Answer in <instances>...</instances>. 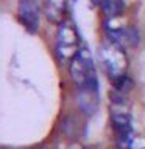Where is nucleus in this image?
Masks as SVG:
<instances>
[{"label": "nucleus", "instance_id": "20e7f679", "mask_svg": "<svg viewBox=\"0 0 145 149\" xmlns=\"http://www.w3.org/2000/svg\"><path fill=\"white\" fill-rule=\"evenodd\" d=\"M80 39L75 28L70 23L63 22L56 34V56L61 64H70L80 53Z\"/></svg>", "mask_w": 145, "mask_h": 149}, {"label": "nucleus", "instance_id": "6e6552de", "mask_svg": "<svg viewBox=\"0 0 145 149\" xmlns=\"http://www.w3.org/2000/svg\"><path fill=\"white\" fill-rule=\"evenodd\" d=\"M65 0H45V16L53 23H63V16L65 13Z\"/></svg>", "mask_w": 145, "mask_h": 149}, {"label": "nucleus", "instance_id": "423d86ee", "mask_svg": "<svg viewBox=\"0 0 145 149\" xmlns=\"http://www.w3.org/2000/svg\"><path fill=\"white\" fill-rule=\"evenodd\" d=\"M108 36L109 40L117 44L119 47H136L139 42V34L134 28H109L108 26Z\"/></svg>", "mask_w": 145, "mask_h": 149}, {"label": "nucleus", "instance_id": "7ed1b4c3", "mask_svg": "<svg viewBox=\"0 0 145 149\" xmlns=\"http://www.w3.org/2000/svg\"><path fill=\"white\" fill-rule=\"evenodd\" d=\"M100 58L103 62V67L106 68L112 82H117L120 78L126 76V54L122 47H119L114 42H105L100 48Z\"/></svg>", "mask_w": 145, "mask_h": 149}, {"label": "nucleus", "instance_id": "f257e3e1", "mask_svg": "<svg viewBox=\"0 0 145 149\" xmlns=\"http://www.w3.org/2000/svg\"><path fill=\"white\" fill-rule=\"evenodd\" d=\"M111 121L120 149H133V126L125 93H111Z\"/></svg>", "mask_w": 145, "mask_h": 149}, {"label": "nucleus", "instance_id": "39448f33", "mask_svg": "<svg viewBox=\"0 0 145 149\" xmlns=\"http://www.w3.org/2000/svg\"><path fill=\"white\" fill-rule=\"evenodd\" d=\"M19 20L28 33H36L39 28V5L36 0H19Z\"/></svg>", "mask_w": 145, "mask_h": 149}, {"label": "nucleus", "instance_id": "0eeeda50", "mask_svg": "<svg viewBox=\"0 0 145 149\" xmlns=\"http://www.w3.org/2000/svg\"><path fill=\"white\" fill-rule=\"evenodd\" d=\"M78 106L86 115H94L100 106L98 88H78L77 90Z\"/></svg>", "mask_w": 145, "mask_h": 149}, {"label": "nucleus", "instance_id": "1a4fd4ad", "mask_svg": "<svg viewBox=\"0 0 145 149\" xmlns=\"http://www.w3.org/2000/svg\"><path fill=\"white\" fill-rule=\"evenodd\" d=\"M98 5H100L101 11L105 13V16L109 19L122 16V13L125 9L123 0H98Z\"/></svg>", "mask_w": 145, "mask_h": 149}, {"label": "nucleus", "instance_id": "f03ea898", "mask_svg": "<svg viewBox=\"0 0 145 149\" xmlns=\"http://www.w3.org/2000/svg\"><path fill=\"white\" fill-rule=\"evenodd\" d=\"M70 76L78 88H98L97 72L87 48H81L70 62Z\"/></svg>", "mask_w": 145, "mask_h": 149}]
</instances>
